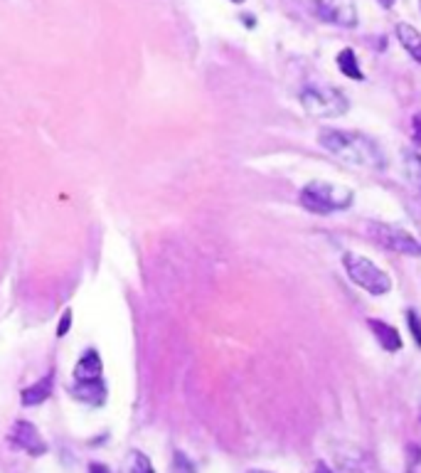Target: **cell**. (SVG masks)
Here are the masks:
<instances>
[{
    "label": "cell",
    "mask_w": 421,
    "mask_h": 473,
    "mask_svg": "<svg viewBox=\"0 0 421 473\" xmlns=\"http://www.w3.org/2000/svg\"><path fill=\"white\" fill-rule=\"evenodd\" d=\"M318 143L325 148L330 156L340 158L343 163L357 168H372L382 170L387 168V156L377 146V140L360 131H338V129H323L318 133Z\"/></svg>",
    "instance_id": "obj_1"
},
{
    "label": "cell",
    "mask_w": 421,
    "mask_h": 473,
    "mask_svg": "<svg viewBox=\"0 0 421 473\" xmlns=\"http://www.w3.org/2000/svg\"><path fill=\"white\" fill-rule=\"evenodd\" d=\"M298 200H301V205L308 212L333 214V212H340V210L353 208L355 193L345 185H335V182H327V180L325 182L313 180L303 187Z\"/></svg>",
    "instance_id": "obj_2"
},
{
    "label": "cell",
    "mask_w": 421,
    "mask_h": 473,
    "mask_svg": "<svg viewBox=\"0 0 421 473\" xmlns=\"http://www.w3.org/2000/svg\"><path fill=\"white\" fill-rule=\"evenodd\" d=\"M343 266L350 279H353L355 286L364 289V291L372 293V296H385V293L392 291L390 274H385V271L374 264V261H369L367 256L348 252V254L343 256Z\"/></svg>",
    "instance_id": "obj_3"
},
{
    "label": "cell",
    "mask_w": 421,
    "mask_h": 473,
    "mask_svg": "<svg viewBox=\"0 0 421 473\" xmlns=\"http://www.w3.org/2000/svg\"><path fill=\"white\" fill-rule=\"evenodd\" d=\"M301 106L316 119H338L348 114L350 101L338 87H308L301 92Z\"/></svg>",
    "instance_id": "obj_4"
},
{
    "label": "cell",
    "mask_w": 421,
    "mask_h": 473,
    "mask_svg": "<svg viewBox=\"0 0 421 473\" xmlns=\"http://www.w3.org/2000/svg\"><path fill=\"white\" fill-rule=\"evenodd\" d=\"M367 237L372 242H377L380 247L385 249H392L397 254H404V256H421V242L416 240L414 234H409L406 229L394 227V224H387V222H369L364 227Z\"/></svg>",
    "instance_id": "obj_5"
},
{
    "label": "cell",
    "mask_w": 421,
    "mask_h": 473,
    "mask_svg": "<svg viewBox=\"0 0 421 473\" xmlns=\"http://www.w3.org/2000/svg\"><path fill=\"white\" fill-rule=\"evenodd\" d=\"M316 15L338 27H357V8L353 0H316Z\"/></svg>",
    "instance_id": "obj_6"
},
{
    "label": "cell",
    "mask_w": 421,
    "mask_h": 473,
    "mask_svg": "<svg viewBox=\"0 0 421 473\" xmlns=\"http://www.w3.org/2000/svg\"><path fill=\"white\" fill-rule=\"evenodd\" d=\"M10 442L15 444L17 449H22L25 453H30V456H42V453H47L45 439L40 437L37 427H35V424H30V421L20 419V421H15V424H13Z\"/></svg>",
    "instance_id": "obj_7"
},
{
    "label": "cell",
    "mask_w": 421,
    "mask_h": 473,
    "mask_svg": "<svg viewBox=\"0 0 421 473\" xmlns=\"http://www.w3.org/2000/svg\"><path fill=\"white\" fill-rule=\"evenodd\" d=\"M369 328H372V333H374V338H377V343H380L385 350H390V353L401 350L399 330H397V328H392L390 323L380 321V318H369Z\"/></svg>",
    "instance_id": "obj_8"
},
{
    "label": "cell",
    "mask_w": 421,
    "mask_h": 473,
    "mask_svg": "<svg viewBox=\"0 0 421 473\" xmlns=\"http://www.w3.org/2000/svg\"><path fill=\"white\" fill-rule=\"evenodd\" d=\"M84 380H101V358L96 350H87L84 358L74 368V382Z\"/></svg>",
    "instance_id": "obj_9"
},
{
    "label": "cell",
    "mask_w": 421,
    "mask_h": 473,
    "mask_svg": "<svg viewBox=\"0 0 421 473\" xmlns=\"http://www.w3.org/2000/svg\"><path fill=\"white\" fill-rule=\"evenodd\" d=\"M394 32L399 45L411 54V59H416V62L421 64V32L416 30L414 25H409V22H399Z\"/></svg>",
    "instance_id": "obj_10"
},
{
    "label": "cell",
    "mask_w": 421,
    "mask_h": 473,
    "mask_svg": "<svg viewBox=\"0 0 421 473\" xmlns=\"http://www.w3.org/2000/svg\"><path fill=\"white\" fill-rule=\"evenodd\" d=\"M74 397L87 405H104L106 400V387L101 380H84V382H74Z\"/></svg>",
    "instance_id": "obj_11"
},
{
    "label": "cell",
    "mask_w": 421,
    "mask_h": 473,
    "mask_svg": "<svg viewBox=\"0 0 421 473\" xmlns=\"http://www.w3.org/2000/svg\"><path fill=\"white\" fill-rule=\"evenodd\" d=\"M50 395H52V374H47V377H42L40 382L25 387V390H22V405L25 407L42 405Z\"/></svg>",
    "instance_id": "obj_12"
},
{
    "label": "cell",
    "mask_w": 421,
    "mask_h": 473,
    "mask_svg": "<svg viewBox=\"0 0 421 473\" xmlns=\"http://www.w3.org/2000/svg\"><path fill=\"white\" fill-rule=\"evenodd\" d=\"M338 69L340 74H345L348 79H355V82H362L364 79L362 69L357 64V57H355V50H350V47H345V50L338 52Z\"/></svg>",
    "instance_id": "obj_13"
},
{
    "label": "cell",
    "mask_w": 421,
    "mask_h": 473,
    "mask_svg": "<svg viewBox=\"0 0 421 473\" xmlns=\"http://www.w3.org/2000/svg\"><path fill=\"white\" fill-rule=\"evenodd\" d=\"M401 168L411 185L421 193V156L416 151H401Z\"/></svg>",
    "instance_id": "obj_14"
},
{
    "label": "cell",
    "mask_w": 421,
    "mask_h": 473,
    "mask_svg": "<svg viewBox=\"0 0 421 473\" xmlns=\"http://www.w3.org/2000/svg\"><path fill=\"white\" fill-rule=\"evenodd\" d=\"M121 473H156L151 466V461H148L146 453H140V451H131L128 458H126L124 463V471Z\"/></svg>",
    "instance_id": "obj_15"
},
{
    "label": "cell",
    "mask_w": 421,
    "mask_h": 473,
    "mask_svg": "<svg viewBox=\"0 0 421 473\" xmlns=\"http://www.w3.org/2000/svg\"><path fill=\"white\" fill-rule=\"evenodd\" d=\"M172 473H198V468H195V463L185 453L175 451V456H172Z\"/></svg>",
    "instance_id": "obj_16"
},
{
    "label": "cell",
    "mask_w": 421,
    "mask_h": 473,
    "mask_svg": "<svg viewBox=\"0 0 421 473\" xmlns=\"http://www.w3.org/2000/svg\"><path fill=\"white\" fill-rule=\"evenodd\" d=\"M406 323H409V330H411V335H414V343L421 348V318L416 316L414 308L406 311Z\"/></svg>",
    "instance_id": "obj_17"
},
{
    "label": "cell",
    "mask_w": 421,
    "mask_h": 473,
    "mask_svg": "<svg viewBox=\"0 0 421 473\" xmlns=\"http://www.w3.org/2000/svg\"><path fill=\"white\" fill-rule=\"evenodd\" d=\"M411 138H414L416 146H421V111L411 119Z\"/></svg>",
    "instance_id": "obj_18"
},
{
    "label": "cell",
    "mask_w": 421,
    "mask_h": 473,
    "mask_svg": "<svg viewBox=\"0 0 421 473\" xmlns=\"http://www.w3.org/2000/svg\"><path fill=\"white\" fill-rule=\"evenodd\" d=\"M69 326H72V311H64L62 316V326L57 328V335H64L69 330Z\"/></svg>",
    "instance_id": "obj_19"
},
{
    "label": "cell",
    "mask_w": 421,
    "mask_h": 473,
    "mask_svg": "<svg viewBox=\"0 0 421 473\" xmlns=\"http://www.w3.org/2000/svg\"><path fill=\"white\" fill-rule=\"evenodd\" d=\"M89 473H111L109 466H104V463H91L89 466Z\"/></svg>",
    "instance_id": "obj_20"
},
{
    "label": "cell",
    "mask_w": 421,
    "mask_h": 473,
    "mask_svg": "<svg viewBox=\"0 0 421 473\" xmlns=\"http://www.w3.org/2000/svg\"><path fill=\"white\" fill-rule=\"evenodd\" d=\"M316 473H333V471H330V468H327L325 463H318V466H316Z\"/></svg>",
    "instance_id": "obj_21"
},
{
    "label": "cell",
    "mask_w": 421,
    "mask_h": 473,
    "mask_svg": "<svg viewBox=\"0 0 421 473\" xmlns=\"http://www.w3.org/2000/svg\"><path fill=\"white\" fill-rule=\"evenodd\" d=\"M377 3H380L382 8H392V6H394V0H377Z\"/></svg>",
    "instance_id": "obj_22"
},
{
    "label": "cell",
    "mask_w": 421,
    "mask_h": 473,
    "mask_svg": "<svg viewBox=\"0 0 421 473\" xmlns=\"http://www.w3.org/2000/svg\"><path fill=\"white\" fill-rule=\"evenodd\" d=\"M232 3H246V0H232Z\"/></svg>",
    "instance_id": "obj_23"
},
{
    "label": "cell",
    "mask_w": 421,
    "mask_h": 473,
    "mask_svg": "<svg viewBox=\"0 0 421 473\" xmlns=\"http://www.w3.org/2000/svg\"><path fill=\"white\" fill-rule=\"evenodd\" d=\"M249 473H269V471H249Z\"/></svg>",
    "instance_id": "obj_24"
},
{
    "label": "cell",
    "mask_w": 421,
    "mask_h": 473,
    "mask_svg": "<svg viewBox=\"0 0 421 473\" xmlns=\"http://www.w3.org/2000/svg\"><path fill=\"white\" fill-rule=\"evenodd\" d=\"M419 3H421V0H419Z\"/></svg>",
    "instance_id": "obj_25"
}]
</instances>
